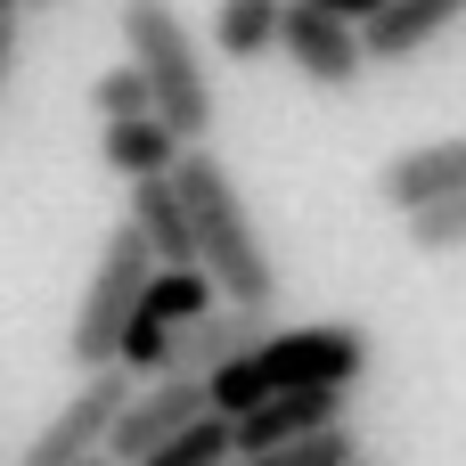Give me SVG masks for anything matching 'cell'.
Returning <instances> with one entry per match:
<instances>
[{
  "instance_id": "cell-1",
  "label": "cell",
  "mask_w": 466,
  "mask_h": 466,
  "mask_svg": "<svg viewBox=\"0 0 466 466\" xmlns=\"http://www.w3.org/2000/svg\"><path fill=\"white\" fill-rule=\"evenodd\" d=\"M172 188H180V213H188V254H197V270H205L213 303L270 311V303H279V270H270V246H262L254 213H246L238 172H229V164L197 139V147H180Z\"/></svg>"
},
{
  "instance_id": "cell-2",
  "label": "cell",
  "mask_w": 466,
  "mask_h": 466,
  "mask_svg": "<svg viewBox=\"0 0 466 466\" xmlns=\"http://www.w3.org/2000/svg\"><path fill=\"white\" fill-rule=\"evenodd\" d=\"M369 328L360 319H311V328H270L254 336L238 360H221L205 377V410L213 418H246L270 393H352L369 377Z\"/></svg>"
},
{
  "instance_id": "cell-3",
  "label": "cell",
  "mask_w": 466,
  "mask_h": 466,
  "mask_svg": "<svg viewBox=\"0 0 466 466\" xmlns=\"http://www.w3.org/2000/svg\"><path fill=\"white\" fill-rule=\"evenodd\" d=\"M123 49H131L147 98H156V123L197 147L213 131V74H205V49H197L188 16L172 0H123Z\"/></svg>"
},
{
  "instance_id": "cell-4",
  "label": "cell",
  "mask_w": 466,
  "mask_h": 466,
  "mask_svg": "<svg viewBox=\"0 0 466 466\" xmlns=\"http://www.w3.org/2000/svg\"><path fill=\"white\" fill-rule=\"evenodd\" d=\"M147 270H156L147 238H139L131 221H115L106 246H98V270H90V287H82V303H74V328H66L74 369H115V336H123V319H131Z\"/></svg>"
},
{
  "instance_id": "cell-5",
  "label": "cell",
  "mask_w": 466,
  "mask_h": 466,
  "mask_svg": "<svg viewBox=\"0 0 466 466\" xmlns=\"http://www.w3.org/2000/svg\"><path fill=\"white\" fill-rule=\"evenodd\" d=\"M123 401H131V377H123V369H82V393L25 442V466H82V459H98Z\"/></svg>"
},
{
  "instance_id": "cell-6",
  "label": "cell",
  "mask_w": 466,
  "mask_h": 466,
  "mask_svg": "<svg viewBox=\"0 0 466 466\" xmlns=\"http://www.w3.org/2000/svg\"><path fill=\"white\" fill-rule=\"evenodd\" d=\"M270 49H287V66H295L311 90H352V82L369 74L360 25H344V16H328V8H303V0L279 8V41H270Z\"/></svg>"
},
{
  "instance_id": "cell-7",
  "label": "cell",
  "mask_w": 466,
  "mask_h": 466,
  "mask_svg": "<svg viewBox=\"0 0 466 466\" xmlns=\"http://www.w3.org/2000/svg\"><path fill=\"white\" fill-rule=\"evenodd\" d=\"M188 418H205V385H188V377H147V385H131V401L115 410V426H106V459L139 466L156 442H172Z\"/></svg>"
},
{
  "instance_id": "cell-8",
  "label": "cell",
  "mask_w": 466,
  "mask_h": 466,
  "mask_svg": "<svg viewBox=\"0 0 466 466\" xmlns=\"http://www.w3.org/2000/svg\"><path fill=\"white\" fill-rule=\"evenodd\" d=\"M254 336H270V311H238V303H213V311H197L188 328H172V344H164V377H188V385H205L221 360H238Z\"/></svg>"
},
{
  "instance_id": "cell-9",
  "label": "cell",
  "mask_w": 466,
  "mask_h": 466,
  "mask_svg": "<svg viewBox=\"0 0 466 466\" xmlns=\"http://www.w3.org/2000/svg\"><path fill=\"white\" fill-rule=\"evenodd\" d=\"M442 197H466V139H426V147H401L377 164V205L418 213Z\"/></svg>"
},
{
  "instance_id": "cell-10",
  "label": "cell",
  "mask_w": 466,
  "mask_h": 466,
  "mask_svg": "<svg viewBox=\"0 0 466 466\" xmlns=\"http://www.w3.org/2000/svg\"><path fill=\"white\" fill-rule=\"evenodd\" d=\"M328 426H344V393H270V401H254L246 418H229V442H238V459H254V451L311 442V434H328Z\"/></svg>"
},
{
  "instance_id": "cell-11",
  "label": "cell",
  "mask_w": 466,
  "mask_h": 466,
  "mask_svg": "<svg viewBox=\"0 0 466 466\" xmlns=\"http://www.w3.org/2000/svg\"><path fill=\"white\" fill-rule=\"evenodd\" d=\"M466 16V0H385L369 25H360V57L369 66H410L426 41H442Z\"/></svg>"
},
{
  "instance_id": "cell-12",
  "label": "cell",
  "mask_w": 466,
  "mask_h": 466,
  "mask_svg": "<svg viewBox=\"0 0 466 466\" xmlns=\"http://www.w3.org/2000/svg\"><path fill=\"white\" fill-rule=\"evenodd\" d=\"M123 221L147 238L156 270H197V254H188V213H180V188H172V172H156V180H131V213H123Z\"/></svg>"
},
{
  "instance_id": "cell-13",
  "label": "cell",
  "mask_w": 466,
  "mask_h": 466,
  "mask_svg": "<svg viewBox=\"0 0 466 466\" xmlns=\"http://www.w3.org/2000/svg\"><path fill=\"white\" fill-rule=\"evenodd\" d=\"M98 147H106V164H115L123 180H156V172H172V164H180V147H188V139H172L156 115H131V123H106V139H98Z\"/></svg>"
},
{
  "instance_id": "cell-14",
  "label": "cell",
  "mask_w": 466,
  "mask_h": 466,
  "mask_svg": "<svg viewBox=\"0 0 466 466\" xmlns=\"http://www.w3.org/2000/svg\"><path fill=\"white\" fill-rule=\"evenodd\" d=\"M279 8H287V0H213V49H221L229 66L270 57V41H279Z\"/></svg>"
},
{
  "instance_id": "cell-15",
  "label": "cell",
  "mask_w": 466,
  "mask_h": 466,
  "mask_svg": "<svg viewBox=\"0 0 466 466\" xmlns=\"http://www.w3.org/2000/svg\"><path fill=\"white\" fill-rule=\"evenodd\" d=\"M197 311H213L205 270H147V287H139V303H131V319H156V328H188Z\"/></svg>"
},
{
  "instance_id": "cell-16",
  "label": "cell",
  "mask_w": 466,
  "mask_h": 466,
  "mask_svg": "<svg viewBox=\"0 0 466 466\" xmlns=\"http://www.w3.org/2000/svg\"><path fill=\"white\" fill-rule=\"evenodd\" d=\"M221 459H238V442H229V418L205 410V418H188L172 442H156L139 466H221Z\"/></svg>"
},
{
  "instance_id": "cell-17",
  "label": "cell",
  "mask_w": 466,
  "mask_h": 466,
  "mask_svg": "<svg viewBox=\"0 0 466 466\" xmlns=\"http://www.w3.org/2000/svg\"><path fill=\"white\" fill-rule=\"evenodd\" d=\"M401 238H410L418 254H466V197H442V205L401 213Z\"/></svg>"
},
{
  "instance_id": "cell-18",
  "label": "cell",
  "mask_w": 466,
  "mask_h": 466,
  "mask_svg": "<svg viewBox=\"0 0 466 466\" xmlns=\"http://www.w3.org/2000/svg\"><path fill=\"white\" fill-rule=\"evenodd\" d=\"M90 115L98 123H131V115H156V98H147V82H139V66L123 57V66H106L98 82H90Z\"/></svg>"
},
{
  "instance_id": "cell-19",
  "label": "cell",
  "mask_w": 466,
  "mask_h": 466,
  "mask_svg": "<svg viewBox=\"0 0 466 466\" xmlns=\"http://www.w3.org/2000/svg\"><path fill=\"white\" fill-rule=\"evenodd\" d=\"M352 426H328L311 442H287V451H254V459H221V466H352Z\"/></svg>"
},
{
  "instance_id": "cell-20",
  "label": "cell",
  "mask_w": 466,
  "mask_h": 466,
  "mask_svg": "<svg viewBox=\"0 0 466 466\" xmlns=\"http://www.w3.org/2000/svg\"><path fill=\"white\" fill-rule=\"evenodd\" d=\"M303 8H328V16H344V25H369L385 0H303Z\"/></svg>"
},
{
  "instance_id": "cell-21",
  "label": "cell",
  "mask_w": 466,
  "mask_h": 466,
  "mask_svg": "<svg viewBox=\"0 0 466 466\" xmlns=\"http://www.w3.org/2000/svg\"><path fill=\"white\" fill-rule=\"evenodd\" d=\"M8 66H16V8H0V90H8Z\"/></svg>"
},
{
  "instance_id": "cell-22",
  "label": "cell",
  "mask_w": 466,
  "mask_h": 466,
  "mask_svg": "<svg viewBox=\"0 0 466 466\" xmlns=\"http://www.w3.org/2000/svg\"><path fill=\"white\" fill-rule=\"evenodd\" d=\"M352 466H393V459H377V451H352Z\"/></svg>"
},
{
  "instance_id": "cell-23",
  "label": "cell",
  "mask_w": 466,
  "mask_h": 466,
  "mask_svg": "<svg viewBox=\"0 0 466 466\" xmlns=\"http://www.w3.org/2000/svg\"><path fill=\"white\" fill-rule=\"evenodd\" d=\"M16 8H57V0H16Z\"/></svg>"
},
{
  "instance_id": "cell-24",
  "label": "cell",
  "mask_w": 466,
  "mask_h": 466,
  "mask_svg": "<svg viewBox=\"0 0 466 466\" xmlns=\"http://www.w3.org/2000/svg\"><path fill=\"white\" fill-rule=\"evenodd\" d=\"M82 466H115V459H106V451H98V459H82Z\"/></svg>"
},
{
  "instance_id": "cell-25",
  "label": "cell",
  "mask_w": 466,
  "mask_h": 466,
  "mask_svg": "<svg viewBox=\"0 0 466 466\" xmlns=\"http://www.w3.org/2000/svg\"><path fill=\"white\" fill-rule=\"evenodd\" d=\"M0 8H16V0H0Z\"/></svg>"
}]
</instances>
